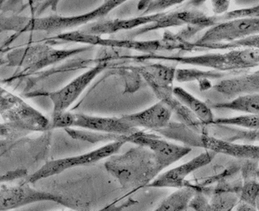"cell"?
I'll return each instance as SVG.
<instances>
[{
  "instance_id": "1",
  "label": "cell",
  "mask_w": 259,
  "mask_h": 211,
  "mask_svg": "<svg viewBox=\"0 0 259 211\" xmlns=\"http://www.w3.org/2000/svg\"><path fill=\"white\" fill-rule=\"evenodd\" d=\"M105 167L121 188L126 190L149 186L163 171L155 154L140 145L121 154L111 156L106 161Z\"/></svg>"
},
{
  "instance_id": "2",
  "label": "cell",
  "mask_w": 259,
  "mask_h": 211,
  "mask_svg": "<svg viewBox=\"0 0 259 211\" xmlns=\"http://www.w3.org/2000/svg\"><path fill=\"white\" fill-rule=\"evenodd\" d=\"M125 1L123 0H111L105 1L103 5L96 8L92 12L63 17V16H49L45 18H26L12 16L1 19V29L10 31L29 32L46 31L57 32L71 29L74 27L79 26L81 24H87L95 19H101L108 15L111 10L118 7Z\"/></svg>"
},
{
  "instance_id": "3",
  "label": "cell",
  "mask_w": 259,
  "mask_h": 211,
  "mask_svg": "<svg viewBox=\"0 0 259 211\" xmlns=\"http://www.w3.org/2000/svg\"><path fill=\"white\" fill-rule=\"evenodd\" d=\"M1 116L10 131L44 132L51 130V120L4 89H1Z\"/></svg>"
},
{
  "instance_id": "4",
  "label": "cell",
  "mask_w": 259,
  "mask_h": 211,
  "mask_svg": "<svg viewBox=\"0 0 259 211\" xmlns=\"http://www.w3.org/2000/svg\"><path fill=\"white\" fill-rule=\"evenodd\" d=\"M60 128L65 130L68 128H79L80 130L119 135H130L140 130L131 127L121 117H100L67 111L52 116L51 130Z\"/></svg>"
},
{
  "instance_id": "5",
  "label": "cell",
  "mask_w": 259,
  "mask_h": 211,
  "mask_svg": "<svg viewBox=\"0 0 259 211\" xmlns=\"http://www.w3.org/2000/svg\"><path fill=\"white\" fill-rule=\"evenodd\" d=\"M51 201L69 207L75 210H81V204L65 198L62 195L49 192L34 190L28 183L16 185L1 184L0 187V210L9 211L38 202Z\"/></svg>"
},
{
  "instance_id": "6",
  "label": "cell",
  "mask_w": 259,
  "mask_h": 211,
  "mask_svg": "<svg viewBox=\"0 0 259 211\" xmlns=\"http://www.w3.org/2000/svg\"><path fill=\"white\" fill-rule=\"evenodd\" d=\"M156 59L171 60L185 65H199L214 70H242L259 66V49L246 48L242 50H231L228 53L210 54L195 57L156 56Z\"/></svg>"
},
{
  "instance_id": "7",
  "label": "cell",
  "mask_w": 259,
  "mask_h": 211,
  "mask_svg": "<svg viewBox=\"0 0 259 211\" xmlns=\"http://www.w3.org/2000/svg\"><path fill=\"white\" fill-rule=\"evenodd\" d=\"M124 144L125 143L123 142H113L88 153L49 161L34 174L29 175L24 180V182L34 184L38 180L59 175L70 169L75 168L78 166H91L119 153Z\"/></svg>"
},
{
  "instance_id": "8",
  "label": "cell",
  "mask_w": 259,
  "mask_h": 211,
  "mask_svg": "<svg viewBox=\"0 0 259 211\" xmlns=\"http://www.w3.org/2000/svg\"><path fill=\"white\" fill-rule=\"evenodd\" d=\"M259 34V15L238 18L214 24L194 43L195 47L228 43Z\"/></svg>"
},
{
  "instance_id": "9",
  "label": "cell",
  "mask_w": 259,
  "mask_h": 211,
  "mask_svg": "<svg viewBox=\"0 0 259 211\" xmlns=\"http://www.w3.org/2000/svg\"><path fill=\"white\" fill-rule=\"evenodd\" d=\"M122 140L125 144L132 143L150 149L156 156L162 170L180 161L192 151L191 147L173 144L158 135L149 134L142 130L130 135H124Z\"/></svg>"
},
{
  "instance_id": "10",
  "label": "cell",
  "mask_w": 259,
  "mask_h": 211,
  "mask_svg": "<svg viewBox=\"0 0 259 211\" xmlns=\"http://www.w3.org/2000/svg\"><path fill=\"white\" fill-rule=\"evenodd\" d=\"M87 48H75L70 50H58L48 46L37 45L34 47L15 51L8 56L12 65L24 66L27 70L34 72L35 70L52 65L82 51Z\"/></svg>"
},
{
  "instance_id": "11",
  "label": "cell",
  "mask_w": 259,
  "mask_h": 211,
  "mask_svg": "<svg viewBox=\"0 0 259 211\" xmlns=\"http://www.w3.org/2000/svg\"><path fill=\"white\" fill-rule=\"evenodd\" d=\"M106 68V64H98L87 72L76 77L57 91L45 94L53 103V115L66 112L87 87L93 81V79Z\"/></svg>"
},
{
  "instance_id": "12",
  "label": "cell",
  "mask_w": 259,
  "mask_h": 211,
  "mask_svg": "<svg viewBox=\"0 0 259 211\" xmlns=\"http://www.w3.org/2000/svg\"><path fill=\"white\" fill-rule=\"evenodd\" d=\"M217 154L215 152L205 149V151L187 163L159 175L148 187L175 188L178 190L188 186L190 185L187 183V178L192 173L211 163Z\"/></svg>"
},
{
  "instance_id": "13",
  "label": "cell",
  "mask_w": 259,
  "mask_h": 211,
  "mask_svg": "<svg viewBox=\"0 0 259 211\" xmlns=\"http://www.w3.org/2000/svg\"><path fill=\"white\" fill-rule=\"evenodd\" d=\"M172 113L166 103L160 101L147 110L138 113L123 115L121 118L132 128L137 130L144 128L157 132L170 125Z\"/></svg>"
},
{
  "instance_id": "14",
  "label": "cell",
  "mask_w": 259,
  "mask_h": 211,
  "mask_svg": "<svg viewBox=\"0 0 259 211\" xmlns=\"http://www.w3.org/2000/svg\"><path fill=\"white\" fill-rule=\"evenodd\" d=\"M57 39L67 41V42H77V43H90V44H101V45L111 46V47H120V48H133L141 51L153 52L159 49H165L166 46L160 41H147L140 42L133 40H115V39H105L100 36L83 34L81 32L75 31L70 33H64L56 37Z\"/></svg>"
},
{
  "instance_id": "15",
  "label": "cell",
  "mask_w": 259,
  "mask_h": 211,
  "mask_svg": "<svg viewBox=\"0 0 259 211\" xmlns=\"http://www.w3.org/2000/svg\"><path fill=\"white\" fill-rule=\"evenodd\" d=\"M202 148L244 161L259 162V144H239L235 142L225 141L208 134H202Z\"/></svg>"
},
{
  "instance_id": "16",
  "label": "cell",
  "mask_w": 259,
  "mask_h": 211,
  "mask_svg": "<svg viewBox=\"0 0 259 211\" xmlns=\"http://www.w3.org/2000/svg\"><path fill=\"white\" fill-rule=\"evenodd\" d=\"M163 13H157L142 17L132 18L127 19H113V20H102L91 24L87 28L82 29L81 33L90 35L101 36L102 34H113L120 30H130L141 25L153 24L161 19Z\"/></svg>"
},
{
  "instance_id": "17",
  "label": "cell",
  "mask_w": 259,
  "mask_h": 211,
  "mask_svg": "<svg viewBox=\"0 0 259 211\" xmlns=\"http://www.w3.org/2000/svg\"><path fill=\"white\" fill-rule=\"evenodd\" d=\"M214 93L223 96L225 102L238 96L259 93V72L252 75L223 79L212 87Z\"/></svg>"
},
{
  "instance_id": "18",
  "label": "cell",
  "mask_w": 259,
  "mask_h": 211,
  "mask_svg": "<svg viewBox=\"0 0 259 211\" xmlns=\"http://www.w3.org/2000/svg\"><path fill=\"white\" fill-rule=\"evenodd\" d=\"M210 199L200 197L192 204L195 211H233L239 203V193L228 186H219L211 192Z\"/></svg>"
},
{
  "instance_id": "19",
  "label": "cell",
  "mask_w": 259,
  "mask_h": 211,
  "mask_svg": "<svg viewBox=\"0 0 259 211\" xmlns=\"http://www.w3.org/2000/svg\"><path fill=\"white\" fill-rule=\"evenodd\" d=\"M258 162L245 161L242 167L243 182L239 192V202L253 207L259 211V180L257 177Z\"/></svg>"
},
{
  "instance_id": "20",
  "label": "cell",
  "mask_w": 259,
  "mask_h": 211,
  "mask_svg": "<svg viewBox=\"0 0 259 211\" xmlns=\"http://www.w3.org/2000/svg\"><path fill=\"white\" fill-rule=\"evenodd\" d=\"M173 94L181 103H183L188 110L194 114L203 126L208 127L214 125L216 119L211 107L207 103L190 94L189 92H187L182 87H174Z\"/></svg>"
},
{
  "instance_id": "21",
  "label": "cell",
  "mask_w": 259,
  "mask_h": 211,
  "mask_svg": "<svg viewBox=\"0 0 259 211\" xmlns=\"http://www.w3.org/2000/svg\"><path fill=\"white\" fill-rule=\"evenodd\" d=\"M139 72L147 80L151 89L173 88L177 70L173 66L156 64L139 68Z\"/></svg>"
},
{
  "instance_id": "22",
  "label": "cell",
  "mask_w": 259,
  "mask_h": 211,
  "mask_svg": "<svg viewBox=\"0 0 259 211\" xmlns=\"http://www.w3.org/2000/svg\"><path fill=\"white\" fill-rule=\"evenodd\" d=\"M210 107L242 112L245 115H259V93L238 96L227 102L211 103Z\"/></svg>"
},
{
  "instance_id": "23",
  "label": "cell",
  "mask_w": 259,
  "mask_h": 211,
  "mask_svg": "<svg viewBox=\"0 0 259 211\" xmlns=\"http://www.w3.org/2000/svg\"><path fill=\"white\" fill-rule=\"evenodd\" d=\"M197 192L196 185H190L178 189L166 197L153 211H187L189 204Z\"/></svg>"
},
{
  "instance_id": "24",
  "label": "cell",
  "mask_w": 259,
  "mask_h": 211,
  "mask_svg": "<svg viewBox=\"0 0 259 211\" xmlns=\"http://www.w3.org/2000/svg\"><path fill=\"white\" fill-rule=\"evenodd\" d=\"M157 133L170 139L183 142V144H186V146L193 145L202 147V134L195 132L183 124L170 123V125L166 129L159 130Z\"/></svg>"
},
{
  "instance_id": "25",
  "label": "cell",
  "mask_w": 259,
  "mask_h": 211,
  "mask_svg": "<svg viewBox=\"0 0 259 211\" xmlns=\"http://www.w3.org/2000/svg\"><path fill=\"white\" fill-rule=\"evenodd\" d=\"M219 129V134L215 135V138L223 139L225 141L235 142L238 143L239 141L244 142V143H256L259 142V130H247L244 129H233L229 126L225 125H216Z\"/></svg>"
},
{
  "instance_id": "26",
  "label": "cell",
  "mask_w": 259,
  "mask_h": 211,
  "mask_svg": "<svg viewBox=\"0 0 259 211\" xmlns=\"http://www.w3.org/2000/svg\"><path fill=\"white\" fill-rule=\"evenodd\" d=\"M254 48L259 49V34L243 38L241 40L235 41L232 43H219V44H213V45L203 46L201 48L206 49H229V48Z\"/></svg>"
},
{
  "instance_id": "27",
  "label": "cell",
  "mask_w": 259,
  "mask_h": 211,
  "mask_svg": "<svg viewBox=\"0 0 259 211\" xmlns=\"http://www.w3.org/2000/svg\"><path fill=\"white\" fill-rule=\"evenodd\" d=\"M259 15V5L254 7L242 9V10H234L231 12L227 13L223 15L219 20L220 21H227L230 19H238V18L250 17V16H257Z\"/></svg>"
},
{
  "instance_id": "28",
  "label": "cell",
  "mask_w": 259,
  "mask_h": 211,
  "mask_svg": "<svg viewBox=\"0 0 259 211\" xmlns=\"http://www.w3.org/2000/svg\"><path fill=\"white\" fill-rule=\"evenodd\" d=\"M183 1H153V2H148L149 5H144L145 15H150V13L153 11H163L167 8L174 5L182 4Z\"/></svg>"
},
{
  "instance_id": "29",
  "label": "cell",
  "mask_w": 259,
  "mask_h": 211,
  "mask_svg": "<svg viewBox=\"0 0 259 211\" xmlns=\"http://www.w3.org/2000/svg\"><path fill=\"white\" fill-rule=\"evenodd\" d=\"M29 175L27 174V171L25 170H18L15 171H9L5 175L1 176V183H7L13 181V180H18V179H23L24 180L28 177Z\"/></svg>"
},
{
  "instance_id": "30",
  "label": "cell",
  "mask_w": 259,
  "mask_h": 211,
  "mask_svg": "<svg viewBox=\"0 0 259 211\" xmlns=\"http://www.w3.org/2000/svg\"><path fill=\"white\" fill-rule=\"evenodd\" d=\"M213 11L217 15L225 13L229 7V1H214L212 2Z\"/></svg>"
},
{
  "instance_id": "31",
  "label": "cell",
  "mask_w": 259,
  "mask_h": 211,
  "mask_svg": "<svg viewBox=\"0 0 259 211\" xmlns=\"http://www.w3.org/2000/svg\"><path fill=\"white\" fill-rule=\"evenodd\" d=\"M235 211H257V209L253 208V207L250 206L248 204L239 202L238 205L236 206Z\"/></svg>"
},
{
  "instance_id": "32",
  "label": "cell",
  "mask_w": 259,
  "mask_h": 211,
  "mask_svg": "<svg viewBox=\"0 0 259 211\" xmlns=\"http://www.w3.org/2000/svg\"></svg>"
}]
</instances>
